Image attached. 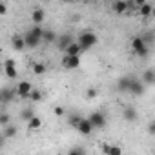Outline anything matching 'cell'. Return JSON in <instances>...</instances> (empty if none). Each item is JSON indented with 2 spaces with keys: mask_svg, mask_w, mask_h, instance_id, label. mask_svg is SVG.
Masks as SVG:
<instances>
[{
  "mask_svg": "<svg viewBox=\"0 0 155 155\" xmlns=\"http://www.w3.org/2000/svg\"><path fill=\"white\" fill-rule=\"evenodd\" d=\"M11 46H13V49H17V51H22V49L26 48V40H24V37H13V40H11Z\"/></svg>",
  "mask_w": 155,
  "mask_h": 155,
  "instance_id": "19",
  "label": "cell"
},
{
  "mask_svg": "<svg viewBox=\"0 0 155 155\" xmlns=\"http://www.w3.org/2000/svg\"><path fill=\"white\" fill-rule=\"evenodd\" d=\"M33 73H35V75H44V73H46V64L35 62V64H33Z\"/></svg>",
  "mask_w": 155,
  "mask_h": 155,
  "instance_id": "24",
  "label": "cell"
},
{
  "mask_svg": "<svg viewBox=\"0 0 155 155\" xmlns=\"http://www.w3.org/2000/svg\"><path fill=\"white\" fill-rule=\"evenodd\" d=\"M77 131H79L81 135H90V133L93 131V124H91V120H90L88 117H82V120H81L79 128H77Z\"/></svg>",
  "mask_w": 155,
  "mask_h": 155,
  "instance_id": "10",
  "label": "cell"
},
{
  "mask_svg": "<svg viewBox=\"0 0 155 155\" xmlns=\"http://www.w3.org/2000/svg\"><path fill=\"white\" fill-rule=\"evenodd\" d=\"M110 146H111V144H108V142H102V144H101V151H102L104 155H108V153H110Z\"/></svg>",
  "mask_w": 155,
  "mask_h": 155,
  "instance_id": "32",
  "label": "cell"
},
{
  "mask_svg": "<svg viewBox=\"0 0 155 155\" xmlns=\"http://www.w3.org/2000/svg\"><path fill=\"white\" fill-rule=\"evenodd\" d=\"M64 53H66V55H69V57H79V55L82 53V48H81L79 44H77V42H73V44H71V46H69Z\"/></svg>",
  "mask_w": 155,
  "mask_h": 155,
  "instance_id": "18",
  "label": "cell"
},
{
  "mask_svg": "<svg viewBox=\"0 0 155 155\" xmlns=\"http://www.w3.org/2000/svg\"><path fill=\"white\" fill-rule=\"evenodd\" d=\"M71 44H73V37H71V35H68V33H66V35H60V37H58V40H57V48H58V49H62V51H66Z\"/></svg>",
  "mask_w": 155,
  "mask_h": 155,
  "instance_id": "12",
  "label": "cell"
},
{
  "mask_svg": "<svg viewBox=\"0 0 155 155\" xmlns=\"http://www.w3.org/2000/svg\"><path fill=\"white\" fill-rule=\"evenodd\" d=\"M4 69H6V75L9 77V79H15L17 77V68H15V60L13 58H8L4 62Z\"/></svg>",
  "mask_w": 155,
  "mask_h": 155,
  "instance_id": "14",
  "label": "cell"
},
{
  "mask_svg": "<svg viewBox=\"0 0 155 155\" xmlns=\"http://www.w3.org/2000/svg\"><path fill=\"white\" fill-rule=\"evenodd\" d=\"M40 99H42V93H40L38 90H33L31 95H29V101H31V102H38Z\"/></svg>",
  "mask_w": 155,
  "mask_h": 155,
  "instance_id": "27",
  "label": "cell"
},
{
  "mask_svg": "<svg viewBox=\"0 0 155 155\" xmlns=\"http://www.w3.org/2000/svg\"><path fill=\"white\" fill-rule=\"evenodd\" d=\"M97 40H99V37H97L91 29H86V31H82V33L79 35L77 44L82 48V51H86V49H91V48L97 44Z\"/></svg>",
  "mask_w": 155,
  "mask_h": 155,
  "instance_id": "2",
  "label": "cell"
},
{
  "mask_svg": "<svg viewBox=\"0 0 155 155\" xmlns=\"http://www.w3.org/2000/svg\"><path fill=\"white\" fill-rule=\"evenodd\" d=\"M42 37H44V28H42V26H33L31 29H28V31L24 33L26 48H29V49L37 48V46L42 42Z\"/></svg>",
  "mask_w": 155,
  "mask_h": 155,
  "instance_id": "1",
  "label": "cell"
},
{
  "mask_svg": "<svg viewBox=\"0 0 155 155\" xmlns=\"http://www.w3.org/2000/svg\"><path fill=\"white\" fill-rule=\"evenodd\" d=\"M88 119L91 120L93 128H104V126H106V115H104L102 111H95V113H91Z\"/></svg>",
  "mask_w": 155,
  "mask_h": 155,
  "instance_id": "8",
  "label": "cell"
},
{
  "mask_svg": "<svg viewBox=\"0 0 155 155\" xmlns=\"http://www.w3.org/2000/svg\"><path fill=\"white\" fill-rule=\"evenodd\" d=\"M148 133H150L151 137H155V119H153V120L148 124Z\"/></svg>",
  "mask_w": 155,
  "mask_h": 155,
  "instance_id": "30",
  "label": "cell"
},
{
  "mask_svg": "<svg viewBox=\"0 0 155 155\" xmlns=\"http://www.w3.org/2000/svg\"><path fill=\"white\" fill-rule=\"evenodd\" d=\"M20 117H22L24 120H28V122H29V120L35 117V113H33V110H31V108H24V110H22V113H20Z\"/></svg>",
  "mask_w": 155,
  "mask_h": 155,
  "instance_id": "25",
  "label": "cell"
},
{
  "mask_svg": "<svg viewBox=\"0 0 155 155\" xmlns=\"http://www.w3.org/2000/svg\"><path fill=\"white\" fill-rule=\"evenodd\" d=\"M93 97H97V90H95V88H90V90L86 91V99H93Z\"/></svg>",
  "mask_w": 155,
  "mask_h": 155,
  "instance_id": "31",
  "label": "cell"
},
{
  "mask_svg": "<svg viewBox=\"0 0 155 155\" xmlns=\"http://www.w3.org/2000/svg\"><path fill=\"white\" fill-rule=\"evenodd\" d=\"M108 155H122V148L117 146V144H111L110 146V153Z\"/></svg>",
  "mask_w": 155,
  "mask_h": 155,
  "instance_id": "28",
  "label": "cell"
},
{
  "mask_svg": "<svg viewBox=\"0 0 155 155\" xmlns=\"http://www.w3.org/2000/svg\"><path fill=\"white\" fill-rule=\"evenodd\" d=\"M42 40H44V44H55V42L58 40V37H57V33H55L53 29H44Z\"/></svg>",
  "mask_w": 155,
  "mask_h": 155,
  "instance_id": "17",
  "label": "cell"
},
{
  "mask_svg": "<svg viewBox=\"0 0 155 155\" xmlns=\"http://www.w3.org/2000/svg\"><path fill=\"white\" fill-rule=\"evenodd\" d=\"M44 18H46V11H44L42 8L33 9V13H31V20H33L35 26H42V24H44Z\"/></svg>",
  "mask_w": 155,
  "mask_h": 155,
  "instance_id": "11",
  "label": "cell"
},
{
  "mask_svg": "<svg viewBox=\"0 0 155 155\" xmlns=\"http://www.w3.org/2000/svg\"><path fill=\"white\" fill-rule=\"evenodd\" d=\"M122 117H124V120H126V122H135V120H137V117H139L137 108H135V106H131V104L124 106V110H122Z\"/></svg>",
  "mask_w": 155,
  "mask_h": 155,
  "instance_id": "7",
  "label": "cell"
},
{
  "mask_svg": "<svg viewBox=\"0 0 155 155\" xmlns=\"http://www.w3.org/2000/svg\"><path fill=\"white\" fill-rule=\"evenodd\" d=\"M53 111H55V115H57V117H62V115H64V108H60V106H57Z\"/></svg>",
  "mask_w": 155,
  "mask_h": 155,
  "instance_id": "33",
  "label": "cell"
},
{
  "mask_svg": "<svg viewBox=\"0 0 155 155\" xmlns=\"http://www.w3.org/2000/svg\"><path fill=\"white\" fill-rule=\"evenodd\" d=\"M62 66H64L66 69H77V68L81 66V58H79V57L64 55V58H62Z\"/></svg>",
  "mask_w": 155,
  "mask_h": 155,
  "instance_id": "9",
  "label": "cell"
},
{
  "mask_svg": "<svg viewBox=\"0 0 155 155\" xmlns=\"http://www.w3.org/2000/svg\"><path fill=\"white\" fill-rule=\"evenodd\" d=\"M139 11H140V15H142V17H150V15H151V11H153V8H151L150 4H142Z\"/></svg>",
  "mask_w": 155,
  "mask_h": 155,
  "instance_id": "26",
  "label": "cell"
},
{
  "mask_svg": "<svg viewBox=\"0 0 155 155\" xmlns=\"http://www.w3.org/2000/svg\"><path fill=\"white\" fill-rule=\"evenodd\" d=\"M153 153H155V150H153Z\"/></svg>",
  "mask_w": 155,
  "mask_h": 155,
  "instance_id": "35",
  "label": "cell"
},
{
  "mask_svg": "<svg viewBox=\"0 0 155 155\" xmlns=\"http://www.w3.org/2000/svg\"><path fill=\"white\" fill-rule=\"evenodd\" d=\"M6 13V2H0V15Z\"/></svg>",
  "mask_w": 155,
  "mask_h": 155,
  "instance_id": "34",
  "label": "cell"
},
{
  "mask_svg": "<svg viewBox=\"0 0 155 155\" xmlns=\"http://www.w3.org/2000/svg\"><path fill=\"white\" fill-rule=\"evenodd\" d=\"M140 81L144 82V86L155 84V69H146V71L142 73V79H140Z\"/></svg>",
  "mask_w": 155,
  "mask_h": 155,
  "instance_id": "16",
  "label": "cell"
},
{
  "mask_svg": "<svg viewBox=\"0 0 155 155\" xmlns=\"http://www.w3.org/2000/svg\"><path fill=\"white\" fill-rule=\"evenodd\" d=\"M131 51H133L137 57H140V58L148 57V44L144 42L142 37H133V38H131Z\"/></svg>",
  "mask_w": 155,
  "mask_h": 155,
  "instance_id": "3",
  "label": "cell"
},
{
  "mask_svg": "<svg viewBox=\"0 0 155 155\" xmlns=\"http://www.w3.org/2000/svg\"><path fill=\"white\" fill-rule=\"evenodd\" d=\"M133 77H135V75H124V77H120V79L117 81L115 88H117L119 93H128V91H130V86H131V82H133Z\"/></svg>",
  "mask_w": 155,
  "mask_h": 155,
  "instance_id": "5",
  "label": "cell"
},
{
  "mask_svg": "<svg viewBox=\"0 0 155 155\" xmlns=\"http://www.w3.org/2000/svg\"><path fill=\"white\" fill-rule=\"evenodd\" d=\"M68 155H88V153L82 146H73V148L68 150Z\"/></svg>",
  "mask_w": 155,
  "mask_h": 155,
  "instance_id": "22",
  "label": "cell"
},
{
  "mask_svg": "<svg viewBox=\"0 0 155 155\" xmlns=\"http://www.w3.org/2000/svg\"><path fill=\"white\" fill-rule=\"evenodd\" d=\"M15 88H17V95H18L20 99H28V101H29L31 91L35 90V88L31 86V82H28V81H20Z\"/></svg>",
  "mask_w": 155,
  "mask_h": 155,
  "instance_id": "4",
  "label": "cell"
},
{
  "mask_svg": "<svg viewBox=\"0 0 155 155\" xmlns=\"http://www.w3.org/2000/svg\"><path fill=\"white\" fill-rule=\"evenodd\" d=\"M17 95V88H2V91H0V97H2V102L8 104L15 99Z\"/></svg>",
  "mask_w": 155,
  "mask_h": 155,
  "instance_id": "13",
  "label": "cell"
},
{
  "mask_svg": "<svg viewBox=\"0 0 155 155\" xmlns=\"http://www.w3.org/2000/svg\"><path fill=\"white\" fill-rule=\"evenodd\" d=\"M81 120H82V117H79V115H69V117H68V122H69V126H73L75 130L79 128Z\"/></svg>",
  "mask_w": 155,
  "mask_h": 155,
  "instance_id": "23",
  "label": "cell"
},
{
  "mask_svg": "<svg viewBox=\"0 0 155 155\" xmlns=\"http://www.w3.org/2000/svg\"><path fill=\"white\" fill-rule=\"evenodd\" d=\"M28 128H29V131H37V130L42 128V120H40L38 117H33V119L28 122Z\"/></svg>",
  "mask_w": 155,
  "mask_h": 155,
  "instance_id": "21",
  "label": "cell"
},
{
  "mask_svg": "<svg viewBox=\"0 0 155 155\" xmlns=\"http://www.w3.org/2000/svg\"><path fill=\"white\" fill-rule=\"evenodd\" d=\"M113 11L117 13V15H122V13H126L130 8H131V4L130 2H122V0H119V2H113Z\"/></svg>",
  "mask_w": 155,
  "mask_h": 155,
  "instance_id": "15",
  "label": "cell"
},
{
  "mask_svg": "<svg viewBox=\"0 0 155 155\" xmlns=\"http://www.w3.org/2000/svg\"><path fill=\"white\" fill-rule=\"evenodd\" d=\"M144 91H146L144 82H142L140 79H137V77H133V82H131V86H130V91H128V93H131L133 97H140Z\"/></svg>",
  "mask_w": 155,
  "mask_h": 155,
  "instance_id": "6",
  "label": "cell"
},
{
  "mask_svg": "<svg viewBox=\"0 0 155 155\" xmlns=\"http://www.w3.org/2000/svg\"><path fill=\"white\" fill-rule=\"evenodd\" d=\"M15 135H17V126H15V124L6 126L4 131H2V139H4V140H6V139H11V137H15Z\"/></svg>",
  "mask_w": 155,
  "mask_h": 155,
  "instance_id": "20",
  "label": "cell"
},
{
  "mask_svg": "<svg viewBox=\"0 0 155 155\" xmlns=\"http://www.w3.org/2000/svg\"><path fill=\"white\" fill-rule=\"evenodd\" d=\"M0 124H2V128L9 126V115H8V113H2V115H0Z\"/></svg>",
  "mask_w": 155,
  "mask_h": 155,
  "instance_id": "29",
  "label": "cell"
}]
</instances>
